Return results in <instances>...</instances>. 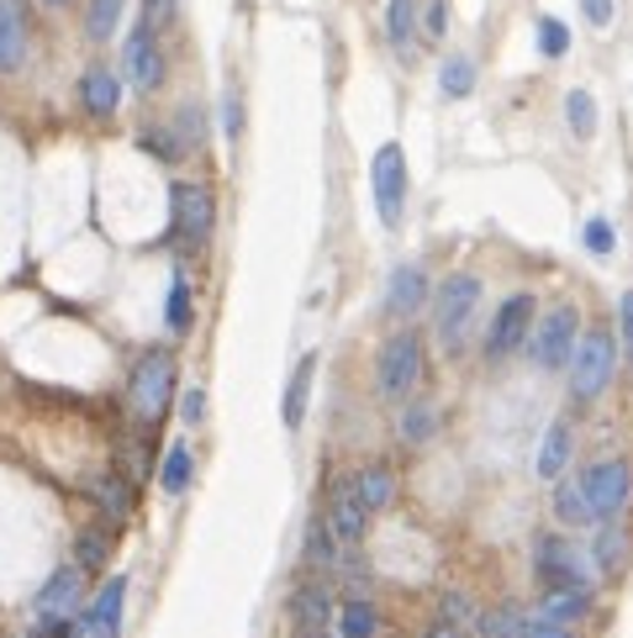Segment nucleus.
I'll return each mask as SVG.
<instances>
[{"label": "nucleus", "instance_id": "f8f14e48", "mask_svg": "<svg viewBox=\"0 0 633 638\" xmlns=\"http://www.w3.org/2000/svg\"><path fill=\"white\" fill-rule=\"evenodd\" d=\"M322 522H328V533H333L343 549L360 544L369 533V512H365V501L354 497V480H348V475L328 486V512H322Z\"/></svg>", "mask_w": 633, "mask_h": 638}, {"label": "nucleus", "instance_id": "f03ea898", "mask_svg": "<svg viewBox=\"0 0 633 638\" xmlns=\"http://www.w3.org/2000/svg\"><path fill=\"white\" fill-rule=\"evenodd\" d=\"M127 406H132V417L148 427L170 417V406H174V354L170 349H148V354H138L132 380H127Z\"/></svg>", "mask_w": 633, "mask_h": 638}, {"label": "nucleus", "instance_id": "3c124183", "mask_svg": "<svg viewBox=\"0 0 633 638\" xmlns=\"http://www.w3.org/2000/svg\"><path fill=\"white\" fill-rule=\"evenodd\" d=\"M43 6H49V11H58V6H69V0H43Z\"/></svg>", "mask_w": 633, "mask_h": 638}, {"label": "nucleus", "instance_id": "37998d69", "mask_svg": "<svg viewBox=\"0 0 633 638\" xmlns=\"http://www.w3.org/2000/svg\"><path fill=\"white\" fill-rule=\"evenodd\" d=\"M581 243L591 248V254H597V259H608L612 248H618V237H612V222H608V216H591V222H586V233H581Z\"/></svg>", "mask_w": 633, "mask_h": 638}, {"label": "nucleus", "instance_id": "c85d7f7f", "mask_svg": "<svg viewBox=\"0 0 633 638\" xmlns=\"http://www.w3.org/2000/svg\"><path fill=\"white\" fill-rule=\"evenodd\" d=\"M565 121H570V138L591 142V132H597V100H591V91L565 95Z\"/></svg>", "mask_w": 633, "mask_h": 638}, {"label": "nucleus", "instance_id": "2eb2a0df", "mask_svg": "<svg viewBox=\"0 0 633 638\" xmlns=\"http://www.w3.org/2000/svg\"><path fill=\"white\" fill-rule=\"evenodd\" d=\"M633 565V533L623 522H597V539H591V570L602 575V581H618L623 570Z\"/></svg>", "mask_w": 633, "mask_h": 638}, {"label": "nucleus", "instance_id": "c756f323", "mask_svg": "<svg viewBox=\"0 0 633 638\" xmlns=\"http://www.w3.org/2000/svg\"><path fill=\"white\" fill-rule=\"evenodd\" d=\"M433 433H439V406L433 402H412L401 412V438L407 444H428Z\"/></svg>", "mask_w": 633, "mask_h": 638}, {"label": "nucleus", "instance_id": "39448f33", "mask_svg": "<svg viewBox=\"0 0 633 638\" xmlns=\"http://www.w3.org/2000/svg\"><path fill=\"white\" fill-rule=\"evenodd\" d=\"M576 338H581V311L576 307H549L544 317H534L528 328V359L534 370H565L570 354H576Z\"/></svg>", "mask_w": 633, "mask_h": 638}, {"label": "nucleus", "instance_id": "1a4fd4ad", "mask_svg": "<svg viewBox=\"0 0 633 638\" xmlns=\"http://www.w3.org/2000/svg\"><path fill=\"white\" fill-rule=\"evenodd\" d=\"M170 206H174V233L185 237L191 248H201L212 227H217V195L212 185H201V180H180L170 190Z\"/></svg>", "mask_w": 633, "mask_h": 638}, {"label": "nucleus", "instance_id": "49530a36", "mask_svg": "<svg viewBox=\"0 0 633 638\" xmlns=\"http://www.w3.org/2000/svg\"><path fill=\"white\" fill-rule=\"evenodd\" d=\"M475 617V607H470V596H460V592H449L443 596V623L449 628H460V623H470Z\"/></svg>", "mask_w": 633, "mask_h": 638}, {"label": "nucleus", "instance_id": "de8ad7c7", "mask_svg": "<svg viewBox=\"0 0 633 638\" xmlns=\"http://www.w3.org/2000/svg\"><path fill=\"white\" fill-rule=\"evenodd\" d=\"M581 17H586L591 26H597V32H602V26H612L618 6H612V0H581Z\"/></svg>", "mask_w": 633, "mask_h": 638}, {"label": "nucleus", "instance_id": "423d86ee", "mask_svg": "<svg viewBox=\"0 0 633 638\" xmlns=\"http://www.w3.org/2000/svg\"><path fill=\"white\" fill-rule=\"evenodd\" d=\"M417 380H422V338H417V332L386 338L380 354H375V391H380L386 402H407L417 391Z\"/></svg>", "mask_w": 633, "mask_h": 638}, {"label": "nucleus", "instance_id": "b1692460", "mask_svg": "<svg viewBox=\"0 0 633 638\" xmlns=\"http://www.w3.org/2000/svg\"><path fill=\"white\" fill-rule=\"evenodd\" d=\"M475 79H481V64L470 59V53H449L439 64V95L443 100H464V95H475Z\"/></svg>", "mask_w": 633, "mask_h": 638}, {"label": "nucleus", "instance_id": "5701e85b", "mask_svg": "<svg viewBox=\"0 0 633 638\" xmlns=\"http://www.w3.org/2000/svg\"><path fill=\"white\" fill-rule=\"evenodd\" d=\"M417 17H422V0H390L386 6V38L401 59H412L417 47Z\"/></svg>", "mask_w": 633, "mask_h": 638}, {"label": "nucleus", "instance_id": "72a5a7b5", "mask_svg": "<svg viewBox=\"0 0 633 638\" xmlns=\"http://www.w3.org/2000/svg\"><path fill=\"white\" fill-rule=\"evenodd\" d=\"M170 132L180 138V148H185V153H195V148L206 142V117H201V106H195V100H191V106H180V111H174Z\"/></svg>", "mask_w": 633, "mask_h": 638}, {"label": "nucleus", "instance_id": "09e8293b", "mask_svg": "<svg viewBox=\"0 0 633 638\" xmlns=\"http://www.w3.org/2000/svg\"><path fill=\"white\" fill-rule=\"evenodd\" d=\"M206 417V391H185V423H201Z\"/></svg>", "mask_w": 633, "mask_h": 638}, {"label": "nucleus", "instance_id": "79ce46f5", "mask_svg": "<svg viewBox=\"0 0 633 638\" xmlns=\"http://www.w3.org/2000/svg\"><path fill=\"white\" fill-rule=\"evenodd\" d=\"M565 47H570V32H565V22L544 17V22H538V53H544V59H565Z\"/></svg>", "mask_w": 633, "mask_h": 638}, {"label": "nucleus", "instance_id": "dca6fc26", "mask_svg": "<svg viewBox=\"0 0 633 638\" xmlns=\"http://www.w3.org/2000/svg\"><path fill=\"white\" fill-rule=\"evenodd\" d=\"M26 6L22 0H0V74H22L26 64Z\"/></svg>", "mask_w": 633, "mask_h": 638}, {"label": "nucleus", "instance_id": "9d476101", "mask_svg": "<svg viewBox=\"0 0 633 638\" xmlns=\"http://www.w3.org/2000/svg\"><path fill=\"white\" fill-rule=\"evenodd\" d=\"M122 74H127V85H132L138 95H153L159 85H164V74H170V59H164V47H159V32H148L143 22L127 32Z\"/></svg>", "mask_w": 633, "mask_h": 638}, {"label": "nucleus", "instance_id": "473e14b6", "mask_svg": "<svg viewBox=\"0 0 633 638\" xmlns=\"http://www.w3.org/2000/svg\"><path fill=\"white\" fill-rule=\"evenodd\" d=\"M111 560V533H96V528H85L79 539H74V565L79 570H100Z\"/></svg>", "mask_w": 633, "mask_h": 638}, {"label": "nucleus", "instance_id": "a211bd4d", "mask_svg": "<svg viewBox=\"0 0 633 638\" xmlns=\"http://www.w3.org/2000/svg\"><path fill=\"white\" fill-rule=\"evenodd\" d=\"M79 106L100 121L117 117V106H122V79L111 70H100V64H90V70L79 74Z\"/></svg>", "mask_w": 633, "mask_h": 638}, {"label": "nucleus", "instance_id": "bb28decb", "mask_svg": "<svg viewBox=\"0 0 633 638\" xmlns=\"http://www.w3.org/2000/svg\"><path fill=\"white\" fill-rule=\"evenodd\" d=\"M538 613L555 617V623H581L586 613H591V592H544V602H538Z\"/></svg>", "mask_w": 633, "mask_h": 638}, {"label": "nucleus", "instance_id": "f3484780", "mask_svg": "<svg viewBox=\"0 0 633 638\" xmlns=\"http://www.w3.org/2000/svg\"><path fill=\"white\" fill-rule=\"evenodd\" d=\"M122 602H127V575H111L96 592L90 613H85V634L90 638H122Z\"/></svg>", "mask_w": 633, "mask_h": 638}, {"label": "nucleus", "instance_id": "412c9836", "mask_svg": "<svg viewBox=\"0 0 633 638\" xmlns=\"http://www.w3.org/2000/svg\"><path fill=\"white\" fill-rule=\"evenodd\" d=\"M312 375H316V354H307L301 364H296V375H291V385H286V402H280V423L291 427H301L307 423V402H312Z\"/></svg>", "mask_w": 633, "mask_h": 638}, {"label": "nucleus", "instance_id": "6e6552de", "mask_svg": "<svg viewBox=\"0 0 633 638\" xmlns=\"http://www.w3.org/2000/svg\"><path fill=\"white\" fill-rule=\"evenodd\" d=\"M576 486H581V501H586V518L591 522H608L623 512V501L633 491V470L629 459H597V465H586L576 475Z\"/></svg>", "mask_w": 633, "mask_h": 638}, {"label": "nucleus", "instance_id": "cd10ccee", "mask_svg": "<svg viewBox=\"0 0 633 638\" xmlns=\"http://www.w3.org/2000/svg\"><path fill=\"white\" fill-rule=\"evenodd\" d=\"M339 539H333V533H328V522L322 518H312L307 522V560H312L316 570H339L343 560H339Z\"/></svg>", "mask_w": 633, "mask_h": 638}, {"label": "nucleus", "instance_id": "8fccbe9b", "mask_svg": "<svg viewBox=\"0 0 633 638\" xmlns=\"http://www.w3.org/2000/svg\"><path fill=\"white\" fill-rule=\"evenodd\" d=\"M428 638H464V634H460V628H449V623H439V628H433Z\"/></svg>", "mask_w": 633, "mask_h": 638}, {"label": "nucleus", "instance_id": "58836bf2", "mask_svg": "<svg viewBox=\"0 0 633 638\" xmlns=\"http://www.w3.org/2000/svg\"><path fill=\"white\" fill-rule=\"evenodd\" d=\"M417 38H428V43H443V38H449V0H422Z\"/></svg>", "mask_w": 633, "mask_h": 638}, {"label": "nucleus", "instance_id": "a18cd8bd", "mask_svg": "<svg viewBox=\"0 0 633 638\" xmlns=\"http://www.w3.org/2000/svg\"><path fill=\"white\" fill-rule=\"evenodd\" d=\"M222 127H227V138L233 142L244 138V100H238V91L222 95Z\"/></svg>", "mask_w": 633, "mask_h": 638}, {"label": "nucleus", "instance_id": "4468645a", "mask_svg": "<svg viewBox=\"0 0 633 638\" xmlns=\"http://www.w3.org/2000/svg\"><path fill=\"white\" fill-rule=\"evenodd\" d=\"M79 596H85V570L79 565H58L43 581V592L32 602V613L43 617V623H69V613L79 607Z\"/></svg>", "mask_w": 633, "mask_h": 638}, {"label": "nucleus", "instance_id": "20e7f679", "mask_svg": "<svg viewBox=\"0 0 633 638\" xmlns=\"http://www.w3.org/2000/svg\"><path fill=\"white\" fill-rule=\"evenodd\" d=\"M570 396L581 406H591L602 391L612 385V375H618V338H612L608 328H591L576 338V354H570Z\"/></svg>", "mask_w": 633, "mask_h": 638}, {"label": "nucleus", "instance_id": "4be33fe9", "mask_svg": "<svg viewBox=\"0 0 633 638\" xmlns=\"http://www.w3.org/2000/svg\"><path fill=\"white\" fill-rule=\"evenodd\" d=\"M354 480V497L365 501V512H386L390 501H396V475L390 465H365L360 475H348Z\"/></svg>", "mask_w": 633, "mask_h": 638}, {"label": "nucleus", "instance_id": "4c0bfd02", "mask_svg": "<svg viewBox=\"0 0 633 638\" xmlns=\"http://www.w3.org/2000/svg\"><path fill=\"white\" fill-rule=\"evenodd\" d=\"M100 501H106V518L111 522H127V512H132V491H127L122 475H106V480H96Z\"/></svg>", "mask_w": 633, "mask_h": 638}, {"label": "nucleus", "instance_id": "aec40b11", "mask_svg": "<svg viewBox=\"0 0 633 638\" xmlns=\"http://www.w3.org/2000/svg\"><path fill=\"white\" fill-rule=\"evenodd\" d=\"M333 596H328V586H301V592L291 596V617H296V628L301 634H322L328 623H333Z\"/></svg>", "mask_w": 633, "mask_h": 638}, {"label": "nucleus", "instance_id": "7c9ffc66", "mask_svg": "<svg viewBox=\"0 0 633 638\" xmlns=\"http://www.w3.org/2000/svg\"><path fill=\"white\" fill-rule=\"evenodd\" d=\"M380 628V613L369 607V602H343L339 607V634L343 638H375Z\"/></svg>", "mask_w": 633, "mask_h": 638}, {"label": "nucleus", "instance_id": "f704fd0d", "mask_svg": "<svg viewBox=\"0 0 633 638\" xmlns=\"http://www.w3.org/2000/svg\"><path fill=\"white\" fill-rule=\"evenodd\" d=\"M164 328L170 332H191V285L185 275L170 280V301H164Z\"/></svg>", "mask_w": 633, "mask_h": 638}, {"label": "nucleus", "instance_id": "ea45409f", "mask_svg": "<svg viewBox=\"0 0 633 638\" xmlns=\"http://www.w3.org/2000/svg\"><path fill=\"white\" fill-rule=\"evenodd\" d=\"M174 17H180V0H143V11H138V22L148 32H170Z\"/></svg>", "mask_w": 633, "mask_h": 638}, {"label": "nucleus", "instance_id": "6ab92c4d", "mask_svg": "<svg viewBox=\"0 0 633 638\" xmlns=\"http://www.w3.org/2000/svg\"><path fill=\"white\" fill-rule=\"evenodd\" d=\"M570 423H549V433H544V444H538V459H534V470L544 486H555L565 475V465H570Z\"/></svg>", "mask_w": 633, "mask_h": 638}, {"label": "nucleus", "instance_id": "0eeeda50", "mask_svg": "<svg viewBox=\"0 0 633 638\" xmlns=\"http://www.w3.org/2000/svg\"><path fill=\"white\" fill-rule=\"evenodd\" d=\"M369 195H375V216L380 227H401L407 216V153L401 142H380L369 159Z\"/></svg>", "mask_w": 633, "mask_h": 638}, {"label": "nucleus", "instance_id": "c9c22d12", "mask_svg": "<svg viewBox=\"0 0 633 638\" xmlns=\"http://www.w3.org/2000/svg\"><path fill=\"white\" fill-rule=\"evenodd\" d=\"M481 638H523V607H486Z\"/></svg>", "mask_w": 633, "mask_h": 638}, {"label": "nucleus", "instance_id": "a19ab883", "mask_svg": "<svg viewBox=\"0 0 633 638\" xmlns=\"http://www.w3.org/2000/svg\"><path fill=\"white\" fill-rule=\"evenodd\" d=\"M523 638H576V628H570V623H555V617H544L534 607V613H523Z\"/></svg>", "mask_w": 633, "mask_h": 638}, {"label": "nucleus", "instance_id": "2f4dec72", "mask_svg": "<svg viewBox=\"0 0 633 638\" xmlns=\"http://www.w3.org/2000/svg\"><path fill=\"white\" fill-rule=\"evenodd\" d=\"M555 512H560L565 528H591V518H586V501H581V486L576 480H555Z\"/></svg>", "mask_w": 633, "mask_h": 638}, {"label": "nucleus", "instance_id": "f257e3e1", "mask_svg": "<svg viewBox=\"0 0 633 638\" xmlns=\"http://www.w3.org/2000/svg\"><path fill=\"white\" fill-rule=\"evenodd\" d=\"M481 296H486V285H481V275H470V269H460V275H449V280L433 290V328H439V343L449 359L464 354V343H470V328H475V311H481Z\"/></svg>", "mask_w": 633, "mask_h": 638}, {"label": "nucleus", "instance_id": "c03bdc74", "mask_svg": "<svg viewBox=\"0 0 633 638\" xmlns=\"http://www.w3.org/2000/svg\"><path fill=\"white\" fill-rule=\"evenodd\" d=\"M618 349H623V359H633V290L618 296Z\"/></svg>", "mask_w": 633, "mask_h": 638}, {"label": "nucleus", "instance_id": "9b49d317", "mask_svg": "<svg viewBox=\"0 0 633 638\" xmlns=\"http://www.w3.org/2000/svg\"><path fill=\"white\" fill-rule=\"evenodd\" d=\"M534 317H538V301L528 296V290H517V296H507L502 301V311L491 317V332H486V359H502L517 354L523 343H528V328H534Z\"/></svg>", "mask_w": 633, "mask_h": 638}, {"label": "nucleus", "instance_id": "a878e982", "mask_svg": "<svg viewBox=\"0 0 633 638\" xmlns=\"http://www.w3.org/2000/svg\"><path fill=\"white\" fill-rule=\"evenodd\" d=\"M122 11H127V0H85V38L106 43L122 26Z\"/></svg>", "mask_w": 633, "mask_h": 638}, {"label": "nucleus", "instance_id": "ddd939ff", "mask_svg": "<svg viewBox=\"0 0 633 638\" xmlns=\"http://www.w3.org/2000/svg\"><path fill=\"white\" fill-rule=\"evenodd\" d=\"M433 301V280H428V269L422 264H396L386 280V311L390 317H401V322H412L422 317Z\"/></svg>", "mask_w": 633, "mask_h": 638}, {"label": "nucleus", "instance_id": "603ef678", "mask_svg": "<svg viewBox=\"0 0 633 638\" xmlns=\"http://www.w3.org/2000/svg\"><path fill=\"white\" fill-rule=\"evenodd\" d=\"M307 638H328V634H307Z\"/></svg>", "mask_w": 633, "mask_h": 638}, {"label": "nucleus", "instance_id": "7ed1b4c3", "mask_svg": "<svg viewBox=\"0 0 633 638\" xmlns=\"http://www.w3.org/2000/svg\"><path fill=\"white\" fill-rule=\"evenodd\" d=\"M534 575H538V586H544V592H597L591 554H586V549H576L565 533H538Z\"/></svg>", "mask_w": 633, "mask_h": 638}, {"label": "nucleus", "instance_id": "e433bc0d", "mask_svg": "<svg viewBox=\"0 0 633 638\" xmlns=\"http://www.w3.org/2000/svg\"><path fill=\"white\" fill-rule=\"evenodd\" d=\"M138 148H148V153L164 159V164H180V159H185V148H180V138H174L170 127H143V132H138Z\"/></svg>", "mask_w": 633, "mask_h": 638}, {"label": "nucleus", "instance_id": "393cba45", "mask_svg": "<svg viewBox=\"0 0 633 638\" xmlns=\"http://www.w3.org/2000/svg\"><path fill=\"white\" fill-rule=\"evenodd\" d=\"M191 475H195L191 444H185V438H174L170 449H164V465H159V486H164L170 497H185V491H191Z\"/></svg>", "mask_w": 633, "mask_h": 638}]
</instances>
